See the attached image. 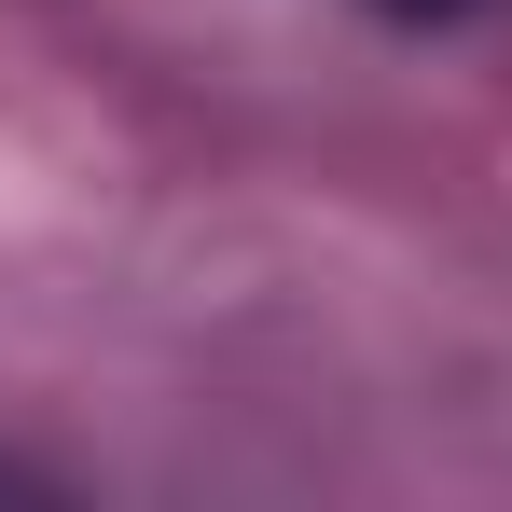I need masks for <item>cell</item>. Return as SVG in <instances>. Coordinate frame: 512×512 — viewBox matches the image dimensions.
<instances>
[{
  "label": "cell",
  "instance_id": "1",
  "mask_svg": "<svg viewBox=\"0 0 512 512\" xmlns=\"http://www.w3.org/2000/svg\"><path fill=\"white\" fill-rule=\"evenodd\" d=\"M374 14H402V28H443V14H471V0H374Z\"/></svg>",
  "mask_w": 512,
  "mask_h": 512
},
{
  "label": "cell",
  "instance_id": "2",
  "mask_svg": "<svg viewBox=\"0 0 512 512\" xmlns=\"http://www.w3.org/2000/svg\"><path fill=\"white\" fill-rule=\"evenodd\" d=\"M0 485H14V471H0Z\"/></svg>",
  "mask_w": 512,
  "mask_h": 512
}]
</instances>
